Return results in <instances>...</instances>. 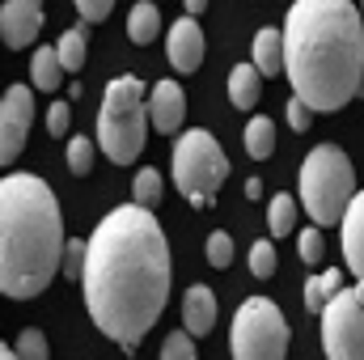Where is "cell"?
Masks as SVG:
<instances>
[{
	"instance_id": "cell-1",
	"label": "cell",
	"mask_w": 364,
	"mask_h": 360,
	"mask_svg": "<svg viewBox=\"0 0 364 360\" xmlns=\"http://www.w3.org/2000/svg\"><path fill=\"white\" fill-rule=\"evenodd\" d=\"M81 284L93 327L123 352H136L170 297V242L157 216L136 203L106 212L90 233Z\"/></svg>"
},
{
	"instance_id": "cell-2",
	"label": "cell",
	"mask_w": 364,
	"mask_h": 360,
	"mask_svg": "<svg viewBox=\"0 0 364 360\" xmlns=\"http://www.w3.org/2000/svg\"><path fill=\"white\" fill-rule=\"evenodd\" d=\"M284 73L318 115L364 90V13L352 0H292L284 17Z\"/></svg>"
},
{
	"instance_id": "cell-3",
	"label": "cell",
	"mask_w": 364,
	"mask_h": 360,
	"mask_svg": "<svg viewBox=\"0 0 364 360\" xmlns=\"http://www.w3.org/2000/svg\"><path fill=\"white\" fill-rule=\"evenodd\" d=\"M64 212L38 174H4L0 182V288L13 301L38 297L64 271Z\"/></svg>"
},
{
	"instance_id": "cell-4",
	"label": "cell",
	"mask_w": 364,
	"mask_h": 360,
	"mask_svg": "<svg viewBox=\"0 0 364 360\" xmlns=\"http://www.w3.org/2000/svg\"><path fill=\"white\" fill-rule=\"evenodd\" d=\"M356 199V174L339 144H318L301 162V203L314 216V225H343L348 208Z\"/></svg>"
},
{
	"instance_id": "cell-5",
	"label": "cell",
	"mask_w": 364,
	"mask_h": 360,
	"mask_svg": "<svg viewBox=\"0 0 364 360\" xmlns=\"http://www.w3.org/2000/svg\"><path fill=\"white\" fill-rule=\"evenodd\" d=\"M149 136V97L140 77H119L106 85L102 110H97V144L114 166H127L140 157Z\"/></svg>"
},
{
	"instance_id": "cell-6",
	"label": "cell",
	"mask_w": 364,
	"mask_h": 360,
	"mask_svg": "<svg viewBox=\"0 0 364 360\" xmlns=\"http://www.w3.org/2000/svg\"><path fill=\"white\" fill-rule=\"evenodd\" d=\"M225 179H229V157L216 144V136L199 132V127H186L174 140V182H178V191L195 208H208Z\"/></svg>"
},
{
	"instance_id": "cell-7",
	"label": "cell",
	"mask_w": 364,
	"mask_h": 360,
	"mask_svg": "<svg viewBox=\"0 0 364 360\" xmlns=\"http://www.w3.org/2000/svg\"><path fill=\"white\" fill-rule=\"evenodd\" d=\"M288 356V322L267 297H250L233 314V360H284Z\"/></svg>"
},
{
	"instance_id": "cell-8",
	"label": "cell",
	"mask_w": 364,
	"mask_h": 360,
	"mask_svg": "<svg viewBox=\"0 0 364 360\" xmlns=\"http://www.w3.org/2000/svg\"><path fill=\"white\" fill-rule=\"evenodd\" d=\"M326 360H364V284L343 288L322 314Z\"/></svg>"
},
{
	"instance_id": "cell-9",
	"label": "cell",
	"mask_w": 364,
	"mask_h": 360,
	"mask_svg": "<svg viewBox=\"0 0 364 360\" xmlns=\"http://www.w3.org/2000/svg\"><path fill=\"white\" fill-rule=\"evenodd\" d=\"M34 123V93L26 85H9L0 102V162H17V153L26 149Z\"/></svg>"
},
{
	"instance_id": "cell-10",
	"label": "cell",
	"mask_w": 364,
	"mask_h": 360,
	"mask_svg": "<svg viewBox=\"0 0 364 360\" xmlns=\"http://www.w3.org/2000/svg\"><path fill=\"white\" fill-rule=\"evenodd\" d=\"M38 26H43V4L38 0H4L0 9V38L4 47H30L38 38Z\"/></svg>"
},
{
	"instance_id": "cell-11",
	"label": "cell",
	"mask_w": 364,
	"mask_h": 360,
	"mask_svg": "<svg viewBox=\"0 0 364 360\" xmlns=\"http://www.w3.org/2000/svg\"><path fill=\"white\" fill-rule=\"evenodd\" d=\"M203 47H208V43H203L199 21L182 13L178 21L170 26V34H166V55H170V64H174L178 73H195V68L203 64Z\"/></svg>"
},
{
	"instance_id": "cell-12",
	"label": "cell",
	"mask_w": 364,
	"mask_h": 360,
	"mask_svg": "<svg viewBox=\"0 0 364 360\" xmlns=\"http://www.w3.org/2000/svg\"><path fill=\"white\" fill-rule=\"evenodd\" d=\"M149 119H153V132L161 136H174L186 119V93L178 81H157L149 93Z\"/></svg>"
},
{
	"instance_id": "cell-13",
	"label": "cell",
	"mask_w": 364,
	"mask_h": 360,
	"mask_svg": "<svg viewBox=\"0 0 364 360\" xmlns=\"http://www.w3.org/2000/svg\"><path fill=\"white\" fill-rule=\"evenodd\" d=\"M339 238H343V263L364 284V191H356V199H352V208L339 225Z\"/></svg>"
},
{
	"instance_id": "cell-14",
	"label": "cell",
	"mask_w": 364,
	"mask_h": 360,
	"mask_svg": "<svg viewBox=\"0 0 364 360\" xmlns=\"http://www.w3.org/2000/svg\"><path fill=\"white\" fill-rule=\"evenodd\" d=\"M182 327L199 339L216 327V292L208 284H191L186 297H182Z\"/></svg>"
},
{
	"instance_id": "cell-15",
	"label": "cell",
	"mask_w": 364,
	"mask_h": 360,
	"mask_svg": "<svg viewBox=\"0 0 364 360\" xmlns=\"http://www.w3.org/2000/svg\"><path fill=\"white\" fill-rule=\"evenodd\" d=\"M250 64L263 73V77H279L284 73V30H259L255 43H250Z\"/></svg>"
},
{
	"instance_id": "cell-16",
	"label": "cell",
	"mask_w": 364,
	"mask_h": 360,
	"mask_svg": "<svg viewBox=\"0 0 364 360\" xmlns=\"http://www.w3.org/2000/svg\"><path fill=\"white\" fill-rule=\"evenodd\" d=\"M263 97V73L255 64H237L229 73V102L237 110H255V102Z\"/></svg>"
},
{
	"instance_id": "cell-17",
	"label": "cell",
	"mask_w": 364,
	"mask_h": 360,
	"mask_svg": "<svg viewBox=\"0 0 364 360\" xmlns=\"http://www.w3.org/2000/svg\"><path fill=\"white\" fill-rule=\"evenodd\" d=\"M30 81H34V90H43V93L60 90V81H64V60H60L55 47H38V51H34V60H30Z\"/></svg>"
},
{
	"instance_id": "cell-18",
	"label": "cell",
	"mask_w": 364,
	"mask_h": 360,
	"mask_svg": "<svg viewBox=\"0 0 364 360\" xmlns=\"http://www.w3.org/2000/svg\"><path fill=\"white\" fill-rule=\"evenodd\" d=\"M157 34H161V13H157V0H140V4L127 13V38H132L136 47H149Z\"/></svg>"
},
{
	"instance_id": "cell-19",
	"label": "cell",
	"mask_w": 364,
	"mask_h": 360,
	"mask_svg": "<svg viewBox=\"0 0 364 360\" xmlns=\"http://www.w3.org/2000/svg\"><path fill=\"white\" fill-rule=\"evenodd\" d=\"M339 292H343V275L335 268H326L322 275H309V284H305V309H309V314H326V305H331Z\"/></svg>"
},
{
	"instance_id": "cell-20",
	"label": "cell",
	"mask_w": 364,
	"mask_h": 360,
	"mask_svg": "<svg viewBox=\"0 0 364 360\" xmlns=\"http://www.w3.org/2000/svg\"><path fill=\"white\" fill-rule=\"evenodd\" d=\"M242 144H246V153H250L255 162L272 157L275 153V123L267 119V115H255V119L242 127Z\"/></svg>"
},
{
	"instance_id": "cell-21",
	"label": "cell",
	"mask_w": 364,
	"mask_h": 360,
	"mask_svg": "<svg viewBox=\"0 0 364 360\" xmlns=\"http://www.w3.org/2000/svg\"><path fill=\"white\" fill-rule=\"evenodd\" d=\"M55 51H60V60H64V73H81V68H85V51H90V30H85V26L64 30L60 43H55Z\"/></svg>"
},
{
	"instance_id": "cell-22",
	"label": "cell",
	"mask_w": 364,
	"mask_h": 360,
	"mask_svg": "<svg viewBox=\"0 0 364 360\" xmlns=\"http://www.w3.org/2000/svg\"><path fill=\"white\" fill-rule=\"evenodd\" d=\"M132 203H136V208H149V212L161 203V174H157L153 166L136 170V179H132Z\"/></svg>"
},
{
	"instance_id": "cell-23",
	"label": "cell",
	"mask_w": 364,
	"mask_h": 360,
	"mask_svg": "<svg viewBox=\"0 0 364 360\" xmlns=\"http://www.w3.org/2000/svg\"><path fill=\"white\" fill-rule=\"evenodd\" d=\"M292 225H296V203H292V195L284 191V195H275L272 208H267V229H272V238H288Z\"/></svg>"
},
{
	"instance_id": "cell-24",
	"label": "cell",
	"mask_w": 364,
	"mask_h": 360,
	"mask_svg": "<svg viewBox=\"0 0 364 360\" xmlns=\"http://www.w3.org/2000/svg\"><path fill=\"white\" fill-rule=\"evenodd\" d=\"M296 250H301V259H305L309 268L326 263V238H322V229H318V225H314V229H301V238H296Z\"/></svg>"
},
{
	"instance_id": "cell-25",
	"label": "cell",
	"mask_w": 364,
	"mask_h": 360,
	"mask_svg": "<svg viewBox=\"0 0 364 360\" xmlns=\"http://www.w3.org/2000/svg\"><path fill=\"white\" fill-rule=\"evenodd\" d=\"M68 170L77 174V179H85L93 170V140H85V136H73L68 140Z\"/></svg>"
},
{
	"instance_id": "cell-26",
	"label": "cell",
	"mask_w": 364,
	"mask_h": 360,
	"mask_svg": "<svg viewBox=\"0 0 364 360\" xmlns=\"http://www.w3.org/2000/svg\"><path fill=\"white\" fill-rule=\"evenodd\" d=\"M17 360H47V335L38 331V327H26L21 335H17Z\"/></svg>"
},
{
	"instance_id": "cell-27",
	"label": "cell",
	"mask_w": 364,
	"mask_h": 360,
	"mask_svg": "<svg viewBox=\"0 0 364 360\" xmlns=\"http://www.w3.org/2000/svg\"><path fill=\"white\" fill-rule=\"evenodd\" d=\"M161 360H199L195 356V335L182 327L174 335H166V344H161Z\"/></svg>"
},
{
	"instance_id": "cell-28",
	"label": "cell",
	"mask_w": 364,
	"mask_h": 360,
	"mask_svg": "<svg viewBox=\"0 0 364 360\" xmlns=\"http://www.w3.org/2000/svg\"><path fill=\"white\" fill-rule=\"evenodd\" d=\"M250 271H255V280H272L275 275V246L267 238H259L250 246Z\"/></svg>"
},
{
	"instance_id": "cell-29",
	"label": "cell",
	"mask_w": 364,
	"mask_h": 360,
	"mask_svg": "<svg viewBox=\"0 0 364 360\" xmlns=\"http://www.w3.org/2000/svg\"><path fill=\"white\" fill-rule=\"evenodd\" d=\"M85 263H90V242L68 238V250H64V275H68V280H85Z\"/></svg>"
},
{
	"instance_id": "cell-30",
	"label": "cell",
	"mask_w": 364,
	"mask_h": 360,
	"mask_svg": "<svg viewBox=\"0 0 364 360\" xmlns=\"http://www.w3.org/2000/svg\"><path fill=\"white\" fill-rule=\"evenodd\" d=\"M68 127H73V106H68V102H51V106H47V136H51V140H64ZM68 140H73V136H68Z\"/></svg>"
},
{
	"instance_id": "cell-31",
	"label": "cell",
	"mask_w": 364,
	"mask_h": 360,
	"mask_svg": "<svg viewBox=\"0 0 364 360\" xmlns=\"http://www.w3.org/2000/svg\"><path fill=\"white\" fill-rule=\"evenodd\" d=\"M208 263L212 268H229L233 263V238L229 233H220V229L208 233Z\"/></svg>"
},
{
	"instance_id": "cell-32",
	"label": "cell",
	"mask_w": 364,
	"mask_h": 360,
	"mask_svg": "<svg viewBox=\"0 0 364 360\" xmlns=\"http://www.w3.org/2000/svg\"><path fill=\"white\" fill-rule=\"evenodd\" d=\"M284 115H288V127H292V132H309V123H314V110H309V106H305V102H301L296 93L288 97Z\"/></svg>"
},
{
	"instance_id": "cell-33",
	"label": "cell",
	"mask_w": 364,
	"mask_h": 360,
	"mask_svg": "<svg viewBox=\"0 0 364 360\" xmlns=\"http://www.w3.org/2000/svg\"><path fill=\"white\" fill-rule=\"evenodd\" d=\"M77 4V13L85 17V21H102L110 9H114V0H73Z\"/></svg>"
},
{
	"instance_id": "cell-34",
	"label": "cell",
	"mask_w": 364,
	"mask_h": 360,
	"mask_svg": "<svg viewBox=\"0 0 364 360\" xmlns=\"http://www.w3.org/2000/svg\"><path fill=\"white\" fill-rule=\"evenodd\" d=\"M182 4H186V9H182V13H186V17H199V13H203V9H208V0H182Z\"/></svg>"
},
{
	"instance_id": "cell-35",
	"label": "cell",
	"mask_w": 364,
	"mask_h": 360,
	"mask_svg": "<svg viewBox=\"0 0 364 360\" xmlns=\"http://www.w3.org/2000/svg\"><path fill=\"white\" fill-rule=\"evenodd\" d=\"M263 195V182L259 179H246V199H259Z\"/></svg>"
},
{
	"instance_id": "cell-36",
	"label": "cell",
	"mask_w": 364,
	"mask_h": 360,
	"mask_svg": "<svg viewBox=\"0 0 364 360\" xmlns=\"http://www.w3.org/2000/svg\"><path fill=\"white\" fill-rule=\"evenodd\" d=\"M0 360H17V352H13V348L4 344V348H0Z\"/></svg>"
},
{
	"instance_id": "cell-37",
	"label": "cell",
	"mask_w": 364,
	"mask_h": 360,
	"mask_svg": "<svg viewBox=\"0 0 364 360\" xmlns=\"http://www.w3.org/2000/svg\"><path fill=\"white\" fill-rule=\"evenodd\" d=\"M360 13H364V0H360Z\"/></svg>"
},
{
	"instance_id": "cell-38",
	"label": "cell",
	"mask_w": 364,
	"mask_h": 360,
	"mask_svg": "<svg viewBox=\"0 0 364 360\" xmlns=\"http://www.w3.org/2000/svg\"><path fill=\"white\" fill-rule=\"evenodd\" d=\"M38 4H43V0H38Z\"/></svg>"
}]
</instances>
